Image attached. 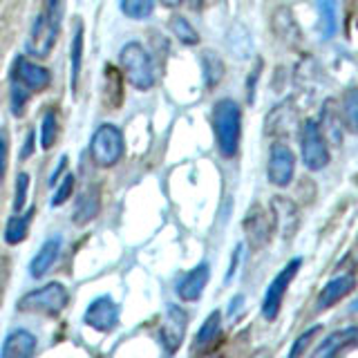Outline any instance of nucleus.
I'll list each match as a JSON object with an SVG mask.
<instances>
[{
    "instance_id": "1",
    "label": "nucleus",
    "mask_w": 358,
    "mask_h": 358,
    "mask_svg": "<svg viewBox=\"0 0 358 358\" xmlns=\"http://www.w3.org/2000/svg\"><path fill=\"white\" fill-rule=\"evenodd\" d=\"M213 130H215L220 155L231 159L238 155L242 134V110L233 99H222L213 108Z\"/></svg>"
},
{
    "instance_id": "2",
    "label": "nucleus",
    "mask_w": 358,
    "mask_h": 358,
    "mask_svg": "<svg viewBox=\"0 0 358 358\" xmlns=\"http://www.w3.org/2000/svg\"><path fill=\"white\" fill-rule=\"evenodd\" d=\"M121 72L126 81L137 90H150L155 85V65L141 43H126L119 52Z\"/></svg>"
},
{
    "instance_id": "3",
    "label": "nucleus",
    "mask_w": 358,
    "mask_h": 358,
    "mask_svg": "<svg viewBox=\"0 0 358 358\" xmlns=\"http://www.w3.org/2000/svg\"><path fill=\"white\" fill-rule=\"evenodd\" d=\"M70 294L61 282H50L41 289H34L18 300V311L41 313V316H59L67 307Z\"/></svg>"
},
{
    "instance_id": "4",
    "label": "nucleus",
    "mask_w": 358,
    "mask_h": 358,
    "mask_svg": "<svg viewBox=\"0 0 358 358\" xmlns=\"http://www.w3.org/2000/svg\"><path fill=\"white\" fill-rule=\"evenodd\" d=\"M90 155L96 166L110 168L123 157V134L115 123H101L90 139Z\"/></svg>"
},
{
    "instance_id": "5",
    "label": "nucleus",
    "mask_w": 358,
    "mask_h": 358,
    "mask_svg": "<svg viewBox=\"0 0 358 358\" xmlns=\"http://www.w3.org/2000/svg\"><path fill=\"white\" fill-rule=\"evenodd\" d=\"M300 148H302V162L309 171H322L329 164V148L327 137L322 134V128L318 121H305V126L300 130Z\"/></svg>"
},
{
    "instance_id": "6",
    "label": "nucleus",
    "mask_w": 358,
    "mask_h": 358,
    "mask_svg": "<svg viewBox=\"0 0 358 358\" xmlns=\"http://www.w3.org/2000/svg\"><path fill=\"white\" fill-rule=\"evenodd\" d=\"M300 264H302L300 257H294V260H291V262L282 268V271H280V273L275 275V280L271 282V287L266 289V296H264V300H262V316H264L266 320H273V318L278 316L280 305H282V298H285V294H287V287L291 285V280L296 278Z\"/></svg>"
},
{
    "instance_id": "7",
    "label": "nucleus",
    "mask_w": 358,
    "mask_h": 358,
    "mask_svg": "<svg viewBox=\"0 0 358 358\" xmlns=\"http://www.w3.org/2000/svg\"><path fill=\"white\" fill-rule=\"evenodd\" d=\"M296 171V155L289 148L287 143L278 141L271 145V152H268V182L273 186L285 188L291 184Z\"/></svg>"
},
{
    "instance_id": "8",
    "label": "nucleus",
    "mask_w": 358,
    "mask_h": 358,
    "mask_svg": "<svg viewBox=\"0 0 358 358\" xmlns=\"http://www.w3.org/2000/svg\"><path fill=\"white\" fill-rule=\"evenodd\" d=\"M186 327H188L186 311L177 305H168L162 329H159V341L168 354H175L179 350V345H182L184 336H186Z\"/></svg>"
},
{
    "instance_id": "9",
    "label": "nucleus",
    "mask_w": 358,
    "mask_h": 358,
    "mask_svg": "<svg viewBox=\"0 0 358 358\" xmlns=\"http://www.w3.org/2000/svg\"><path fill=\"white\" fill-rule=\"evenodd\" d=\"M83 320L96 331H112L119 324V305L110 296H99L90 302Z\"/></svg>"
},
{
    "instance_id": "10",
    "label": "nucleus",
    "mask_w": 358,
    "mask_h": 358,
    "mask_svg": "<svg viewBox=\"0 0 358 358\" xmlns=\"http://www.w3.org/2000/svg\"><path fill=\"white\" fill-rule=\"evenodd\" d=\"M14 81L25 85L29 92H43V90L50 85L52 74L45 70V67L31 63L27 59H18L14 65Z\"/></svg>"
},
{
    "instance_id": "11",
    "label": "nucleus",
    "mask_w": 358,
    "mask_h": 358,
    "mask_svg": "<svg viewBox=\"0 0 358 358\" xmlns=\"http://www.w3.org/2000/svg\"><path fill=\"white\" fill-rule=\"evenodd\" d=\"M59 29L61 27L52 25L48 16L38 14L36 22H34V27H31V36H29V45H27L29 52L34 56H48L54 48L56 36H59Z\"/></svg>"
},
{
    "instance_id": "12",
    "label": "nucleus",
    "mask_w": 358,
    "mask_h": 358,
    "mask_svg": "<svg viewBox=\"0 0 358 358\" xmlns=\"http://www.w3.org/2000/svg\"><path fill=\"white\" fill-rule=\"evenodd\" d=\"M244 233L253 249H260L271 238V224H268L266 213L260 206H253L249 210V215L244 220Z\"/></svg>"
},
{
    "instance_id": "13",
    "label": "nucleus",
    "mask_w": 358,
    "mask_h": 358,
    "mask_svg": "<svg viewBox=\"0 0 358 358\" xmlns=\"http://www.w3.org/2000/svg\"><path fill=\"white\" fill-rule=\"evenodd\" d=\"M208 278H210V266L206 262H201L190 273H186L182 282H179V287H177L179 298H182L184 302L199 300V296L204 294V287L208 282Z\"/></svg>"
},
{
    "instance_id": "14",
    "label": "nucleus",
    "mask_w": 358,
    "mask_h": 358,
    "mask_svg": "<svg viewBox=\"0 0 358 358\" xmlns=\"http://www.w3.org/2000/svg\"><path fill=\"white\" fill-rule=\"evenodd\" d=\"M101 210V190L99 186H87L76 199V206L72 213V222L78 227H85L87 222H92Z\"/></svg>"
},
{
    "instance_id": "15",
    "label": "nucleus",
    "mask_w": 358,
    "mask_h": 358,
    "mask_svg": "<svg viewBox=\"0 0 358 358\" xmlns=\"http://www.w3.org/2000/svg\"><path fill=\"white\" fill-rule=\"evenodd\" d=\"M36 352V338L27 329H16L7 336V341L0 350L3 358H29Z\"/></svg>"
},
{
    "instance_id": "16",
    "label": "nucleus",
    "mask_w": 358,
    "mask_h": 358,
    "mask_svg": "<svg viewBox=\"0 0 358 358\" xmlns=\"http://www.w3.org/2000/svg\"><path fill=\"white\" fill-rule=\"evenodd\" d=\"M61 238H50L41 246V251L34 255V260L29 262V275L41 280L43 275L50 273V268L54 266V262L59 260V253H61Z\"/></svg>"
},
{
    "instance_id": "17",
    "label": "nucleus",
    "mask_w": 358,
    "mask_h": 358,
    "mask_svg": "<svg viewBox=\"0 0 358 358\" xmlns=\"http://www.w3.org/2000/svg\"><path fill=\"white\" fill-rule=\"evenodd\" d=\"M354 287H356V280L352 275H343V278L331 280V282H327V287L320 291L318 309L324 311V309H329L331 305H336V302H341Z\"/></svg>"
},
{
    "instance_id": "18",
    "label": "nucleus",
    "mask_w": 358,
    "mask_h": 358,
    "mask_svg": "<svg viewBox=\"0 0 358 358\" xmlns=\"http://www.w3.org/2000/svg\"><path fill=\"white\" fill-rule=\"evenodd\" d=\"M271 208L275 213L278 231L282 233L285 238H291V233L296 231V224H298V210L294 206V201H289L287 197H273Z\"/></svg>"
},
{
    "instance_id": "19",
    "label": "nucleus",
    "mask_w": 358,
    "mask_h": 358,
    "mask_svg": "<svg viewBox=\"0 0 358 358\" xmlns=\"http://www.w3.org/2000/svg\"><path fill=\"white\" fill-rule=\"evenodd\" d=\"M273 27L278 38H282L287 45H296L300 41V27L296 25L294 16H291V9L289 7H280L275 9L273 14Z\"/></svg>"
},
{
    "instance_id": "20",
    "label": "nucleus",
    "mask_w": 358,
    "mask_h": 358,
    "mask_svg": "<svg viewBox=\"0 0 358 358\" xmlns=\"http://www.w3.org/2000/svg\"><path fill=\"white\" fill-rule=\"evenodd\" d=\"M72 63H70V85L72 92L76 94L78 90V78H81V65H83V22H74V34H72Z\"/></svg>"
},
{
    "instance_id": "21",
    "label": "nucleus",
    "mask_w": 358,
    "mask_h": 358,
    "mask_svg": "<svg viewBox=\"0 0 358 358\" xmlns=\"http://www.w3.org/2000/svg\"><path fill=\"white\" fill-rule=\"evenodd\" d=\"M220 327H222V313L213 311L210 316L204 320V324H201V329L197 331V336H195V352H206L220 336Z\"/></svg>"
},
{
    "instance_id": "22",
    "label": "nucleus",
    "mask_w": 358,
    "mask_h": 358,
    "mask_svg": "<svg viewBox=\"0 0 358 358\" xmlns=\"http://www.w3.org/2000/svg\"><path fill=\"white\" fill-rule=\"evenodd\" d=\"M318 7V29L322 38H331L336 34V22H338V7H336V0H316Z\"/></svg>"
},
{
    "instance_id": "23",
    "label": "nucleus",
    "mask_w": 358,
    "mask_h": 358,
    "mask_svg": "<svg viewBox=\"0 0 358 358\" xmlns=\"http://www.w3.org/2000/svg\"><path fill=\"white\" fill-rule=\"evenodd\" d=\"M296 121V110L291 108V101L278 106L266 119V134H275V132H287Z\"/></svg>"
},
{
    "instance_id": "24",
    "label": "nucleus",
    "mask_w": 358,
    "mask_h": 358,
    "mask_svg": "<svg viewBox=\"0 0 358 358\" xmlns=\"http://www.w3.org/2000/svg\"><path fill=\"white\" fill-rule=\"evenodd\" d=\"M356 336H358V329H354V327L331 334L329 338L316 350V356H336V354H341L347 345H352V341L356 338Z\"/></svg>"
},
{
    "instance_id": "25",
    "label": "nucleus",
    "mask_w": 358,
    "mask_h": 358,
    "mask_svg": "<svg viewBox=\"0 0 358 358\" xmlns=\"http://www.w3.org/2000/svg\"><path fill=\"white\" fill-rule=\"evenodd\" d=\"M201 67H204V83H206L208 90H213L222 81L224 70H227V67H224V61L210 50L201 54Z\"/></svg>"
},
{
    "instance_id": "26",
    "label": "nucleus",
    "mask_w": 358,
    "mask_h": 358,
    "mask_svg": "<svg viewBox=\"0 0 358 358\" xmlns=\"http://www.w3.org/2000/svg\"><path fill=\"white\" fill-rule=\"evenodd\" d=\"M343 121L347 130L358 132V87L345 90L343 94Z\"/></svg>"
},
{
    "instance_id": "27",
    "label": "nucleus",
    "mask_w": 358,
    "mask_h": 358,
    "mask_svg": "<svg viewBox=\"0 0 358 358\" xmlns=\"http://www.w3.org/2000/svg\"><path fill=\"white\" fill-rule=\"evenodd\" d=\"M56 137H59V119H56L54 110H48L41 121V148L52 150V145L56 143Z\"/></svg>"
},
{
    "instance_id": "28",
    "label": "nucleus",
    "mask_w": 358,
    "mask_h": 358,
    "mask_svg": "<svg viewBox=\"0 0 358 358\" xmlns=\"http://www.w3.org/2000/svg\"><path fill=\"white\" fill-rule=\"evenodd\" d=\"M29 220H31V215H25V217L14 215V217H9L7 229H5V242L7 244H18V242L25 240L27 231H29Z\"/></svg>"
},
{
    "instance_id": "29",
    "label": "nucleus",
    "mask_w": 358,
    "mask_h": 358,
    "mask_svg": "<svg viewBox=\"0 0 358 358\" xmlns=\"http://www.w3.org/2000/svg\"><path fill=\"white\" fill-rule=\"evenodd\" d=\"M121 11L132 20H145L155 11V0H121Z\"/></svg>"
},
{
    "instance_id": "30",
    "label": "nucleus",
    "mask_w": 358,
    "mask_h": 358,
    "mask_svg": "<svg viewBox=\"0 0 358 358\" xmlns=\"http://www.w3.org/2000/svg\"><path fill=\"white\" fill-rule=\"evenodd\" d=\"M171 29L184 45H197L199 43V34L195 31V27L190 25L184 16H173L171 18Z\"/></svg>"
},
{
    "instance_id": "31",
    "label": "nucleus",
    "mask_w": 358,
    "mask_h": 358,
    "mask_svg": "<svg viewBox=\"0 0 358 358\" xmlns=\"http://www.w3.org/2000/svg\"><path fill=\"white\" fill-rule=\"evenodd\" d=\"M27 101H29V90L14 81V85H11V112H14V117H22Z\"/></svg>"
},
{
    "instance_id": "32",
    "label": "nucleus",
    "mask_w": 358,
    "mask_h": 358,
    "mask_svg": "<svg viewBox=\"0 0 358 358\" xmlns=\"http://www.w3.org/2000/svg\"><path fill=\"white\" fill-rule=\"evenodd\" d=\"M27 190H29V175L27 173H20L16 177V197H14V210L20 213L22 206L27 201Z\"/></svg>"
},
{
    "instance_id": "33",
    "label": "nucleus",
    "mask_w": 358,
    "mask_h": 358,
    "mask_svg": "<svg viewBox=\"0 0 358 358\" xmlns=\"http://www.w3.org/2000/svg\"><path fill=\"white\" fill-rule=\"evenodd\" d=\"M72 193H74V177L72 175H67L65 179H63V184L56 188V193H54V197H52V206H61V204H65L67 199L72 197Z\"/></svg>"
},
{
    "instance_id": "34",
    "label": "nucleus",
    "mask_w": 358,
    "mask_h": 358,
    "mask_svg": "<svg viewBox=\"0 0 358 358\" xmlns=\"http://www.w3.org/2000/svg\"><path fill=\"white\" fill-rule=\"evenodd\" d=\"M320 123H327V134H329V139L338 145L341 143V128H338V119H336V115L331 117V112H329V103L322 108V119Z\"/></svg>"
},
{
    "instance_id": "35",
    "label": "nucleus",
    "mask_w": 358,
    "mask_h": 358,
    "mask_svg": "<svg viewBox=\"0 0 358 358\" xmlns=\"http://www.w3.org/2000/svg\"><path fill=\"white\" fill-rule=\"evenodd\" d=\"M9 159V132L7 128H0V179H5Z\"/></svg>"
},
{
    "instance_id": "36",
    "label": "nucleus",
    "mask_w": 358,
    "mask_h": 358,
    "mask_svg": "<svg viewBox=\"0 0 358 358\" xmlns=\"http://www.w3.org/2000/svg\"><path fill=\"white\" fill-rule=\"evenodd\" d=\"M320 331V327H311L309 331H305L300 336V338L296 341V345L291 347V356H300V354H305V350H307V345L311 343V338H316V334Z\"/></svg>"
},
{
    "instance_id": "37",
    "label": "nucleus",
    "mask_w": 358,
    "mask_h": 358,
    "mask_svg": "<svg viewBox=\"0 0 358 358\" xmlns=\"http://www.w3.org/2000/svg\"><path fill=\"white\" fill-rule=\"evenodd\" d=\"M215 3H217V0H188L190 9H195V11H204V9L213 7Z\"/></svg>"
},
{
    "instance_id": "38",
    "label": "nucleus",
    "mask_w": 358,
    "mask_h": 358,
    "mask_svg": "<svg viewBox=\"0 0 358 358\" xmlns=\"http://www.w3.org/2000/svg\"><path fill=\"white\" fill-rule=\"evenodd\" d=\"M34 139H36V134H34V130L27 134V141H25V150H20V159H27V157H31L34 152Z\"/></svg>"
},
{
    "instance_id": "39",
    "label": "nucleus",
    "mask_w": 358,
    "mask_h": 358,
    "mask_svg": "<svg viewBox=\"0 0 358 358\" xmlns=\"http://www.w3.org/2000/svg\"><path fill=\"white\" fill-rule=\"evenodd\" d=\"M65 168H67V157H61V164L56 166V171H54L52 177H50V184H52V186H54L56 182H59V177H61V173L65 171Z\"/></svg>"
},
{
    "instance_id": "40",
    "label": "nucleus",
    "mask_w": 358,
    "mask_h": 358,
    "mask_svg": "<svg viewBox=\"0 0 358 358\" xmlns=\"http://www.w3.org/2000/svg\"><path fill=\"white\" fill-rule=\"evenodd\" d=\"M162 5H166V7H179L184 3V0H159Z\"/></svg>"
},
{
    "instance_id": "41",
    "label": "nucleus",
    "mask_w": 358,
    "mask_h": 358,
    "mask_svg": "<svg viewBox=\"0 0 358 358\" xmlns=\"http://www.w3.org/2000/svg\"><path fill=\"white\" fill-rule=\"evenodd\" d=\"M352 309H354V311H358V298H356V302H354V305H352Z\"/></svg>"
}]
</instances>
